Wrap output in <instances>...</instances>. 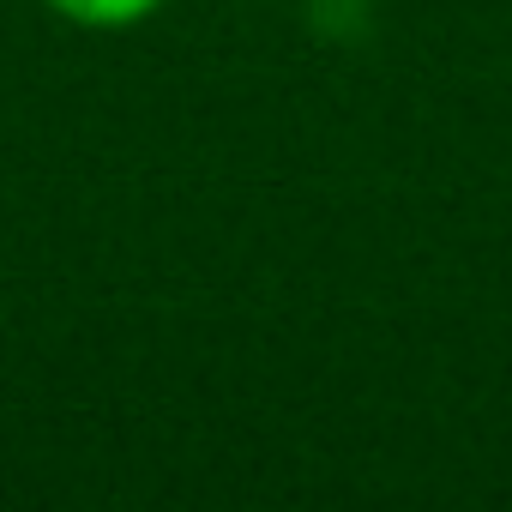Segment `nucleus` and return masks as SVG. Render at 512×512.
Masks as SVG:
<instances>
[{
    "label": "nucleus",
    "instance_id": "f257e3e1",
    "mask_svg": "<svg viewBox=\"0 0 512 512\" xmlns=\"http://www.w3.org/2000/svg\"><path fill=\"white\" fill-rule=\"evenodd\" d=\"M49 13H61L67 25H85V31H127L139 19H151L163 0H43Z\"/></svg>",
    "mask_w": 512,
    "mask_h": 512
}]
</instances>
